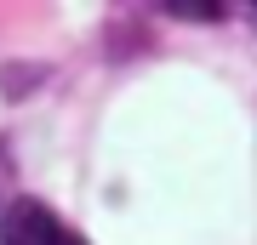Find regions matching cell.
<instances>
[{"label": "cell", "mask_w": 257, "mask_h": 245, "mask_svg": "<svg viewBox=\"0 0 257 245\" xmlns=\"http://www.w3.org/2000/svg\"><path fill=\"white\" fill-rule=\"evenodd\" d=\"M0 245H80V234L40 200H18L0 217Z\"/></svg>", "instance_id": "6da1fadb"}]
</instances>
